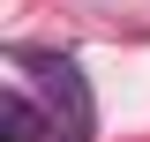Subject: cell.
<instances>
[{"label":"cell","mask_w":150,"mask_h":142,"mask_svg":"<svg viewBox=\"0 0 150 142\" xmlns=\"http://www.w3.org/2000/svg\"><path fill=\"white\" fill-rule=\"evenodd\" d=\"M8 67H15V82H30V97L45 105L53 142H90V135H98V97H90V75H83V60H75V53L15 45Z\"/></svg>","instance_id":"6da1fadb"},{"label":"cell","mask_w":150,"mask_h":142,"mask_svg":"<svg viewBox=\"0 0 150 142\" xmlns=\"http://www.w3.org/2000/svg\"><path fill=\"white\" fill-rule=\"evenodd\" d=\"M0 142H53V120L30 97V82H8V120H0Z\"/></svg>","instance_id":"7a4b0ae2"}]
</instances>
